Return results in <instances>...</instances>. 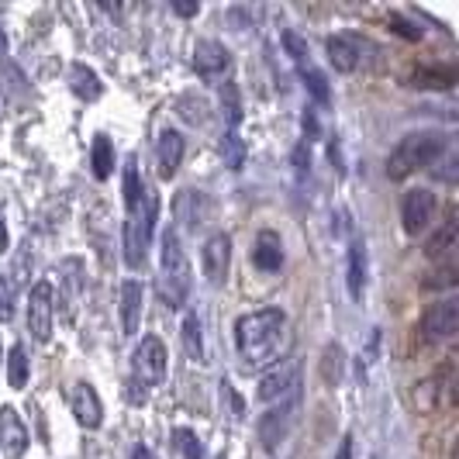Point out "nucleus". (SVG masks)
Instances as JSON below:
<instances>
[{"mask_svg":"<svg viewBox=\"0 0 459 459\" xmlns=\"http://www.w3.org/2000/svg\"><path fill=\"white\" fill-rule=\"evenodd\" d=\"M138 325H142V283L125 280L121 283V332L138 335Z\"/></svg>","mask_w":459,"mask_h":459,"instance_id":"17","label":"nucleus"},{"mask_svg":"<svg viewBox=\"0 0 459 459\" xmlns=\"http://www.w3.org/2000/svg\"><path fill=\"white\" fill-rule=\"evenodd\" d=\"M253 263H255V270H263V273H276V270L283 266V242H280L276 231L266 229L255 235Z\"/></svg>","mask_w":459,"mask_h":459,"instance_id":"16","label":"nucleus"},{"mask_svg":"<svg viewBox=\"0 0 459 459\" xmlns=\"http://www.w3.org/2000/svg\"><path fill=\"white\" fill-rule=\"evenodd\" d=\"M0 442H4V453L7 459H22L28 453V429L24 421L18 418L14 408H0Z\"/></svg>","mask_w":459,"mask_h":459,"instance_id":"15","label":"nucleus"},{"mask_svg":"<svg viewBox=\"0 0 459 459\" xmlns=\"http://www.w3.org/2000/svg\"><path fill=\"white\" fill-rule=\"evenodd\" d=\"M432 173H436V180H442V184H456V152H453V145L432 162Z\"/></svg>","mask_w":459,"mask_h":459,"instance_id":"33","label":"nucleus"},{"mask_svg":"<svg viewBox=\"0 0 459 459\" xmlns=\"http://www.w3.org/2000/svg\"><path fill=\"white\" fill-rule=\"evenodd\" d=\"M194 69H197L201 80H211V83L221 80V83H225V76H229V69H231L229 48L221 46L218 39L197 42V48H194Z\"/></svg>","mask_w":459,"mask_h":459,"instance_id":"8","label":"nucleus"},{"mask_svg":"<svg viewBox=\"0 0 459 459\" xmlns=\"http://www.w3.org/2000/svg\"><path fill=\"white\" fill-rule=\"evenodd\" d=\"M283 339H287V315L280 307L249 311L235 322V349L246 369L276 367V356L283 352Z\"/></svg>","mask_w":459,"mask_h":459,"instance_id":"1","label":"nucleus"},{"mask_svg":"<svg viewBox=\"0 0 459 459\" xmlns=\"http://www.w3.org/2000/svg\"><path fill=\"white\" fill-rule=\"evenodd\" d=\"M173 11H177L180 18H194L201 7H197V4H184V0H177V4H173Z\"/></svg>","mask_w":459,"mask_h":459,"instance_id":"39","label":"nucleus"},{"mask_svg":"<svg viewBox=\"0 0 459 459\" xmlns=\"http://www.w3.org/2000/svg\"><path fill=\"white\" fill-rule=\"evenodd\" d=\"M446 149H449V138L446 135H438V132H411V135L401 138V145L391 152V160H387V177L401 184L404 177H411L414 169L432 166Z\"/></svg>","mask_w":459,"mask_h":459,"instance_id":"3","label":"nucleus"},{"mask_svg":"<svg viewBox=\"0 0 459 459\" xmlns=\"http://www.w3.org/2000/svg\"><path fill=\"white\" fill-rule=\"evenodd\" d=\"M11 315H14V283L7 273H0V322H11Z\"/></svg>","mask_w":459,"mask_h":459,"instance_id":"35","label":"nucleus"},{"mask_svg":"<svg viewBox=\"0 0 459 459\" xmlns=\"http://www.w3.org/2000/svg\"><path fill=\"white\" fill-rule=\"evenodd\" d=\"M201 263H204V276L211 287H225L229 280V266H231V238L225 231L211 235L204 242V253H201Z\"/></svg>","mask_w":459,"mask_h":459,"instance_id":"10","label":"nucleus"},{"mask_svg":"<svg viewBox=\"0 0 459 459\" xmlns=\"http://www.w3.org/2000/svg\"><path fill=\"white\" fill-rule=\"evenodd\" d=\"M160 298L169 307H184L186 294H190V266H186L184 246H180V231L166 229L162 231V249H160Z\"/></svg>","mask_w":459,"mask_h":459,"instance_id":"2","label":"nucleus"},{"mask_svg":"<svg viewBox=\"0 0 459 459\" xmlns=\"http://www.w3.org/2000/svg\"><path fill=\"white\" fill-rule=\"evenodd\" d=\"M121 190H125V207H132L142 201V177H138V160L128 156V166H125V180H121Z\"/></svg>","mask_w":459,"mask_h":459,"instance_id":"28","label":"nucleus"},{"mask_svg":"<svg viewBox=\"0 0 459 459\" xmlns=\"http://www.w3.org/2000/svg\"><path fill=\"white\" fill-rule=\"evenodd\" d=\"M156 218H160V197L156 194H142V201L128 207V218H125V263L132 270L145 266Z\"/></svg>","mask_w":459,"mask_h":459,"instance_id":"4","label":"nucleus"},{"mask_svg":"<svg viewBox=\"0 0 459 459\" xmlns=\"http://www.w3.org/2000/svg\"><path fill=\"white\" fill-rule=\"evenodd\" d=\"M132 459H156V456H152V449H149V446H135Z\"/></svg>","mask_w":459,"mask_h":459,"instance_id":"41","label":"nucleus"},{"mask_svg":"<svg viewBox=\"0 0 459 459\" xmlns=\"http://www.w3.org/2000/svg\"><path fill=\"white\" fill-rule=\"evenodd\" d=\"M142 391H152L166 380V342L160 335H145L132 356V377Z\"/></svg>","mask_w":459,"mask_h":459,"instance_id":"5","label":"nucleus"},{"mask_svg":"<svg viewBox=\"0 0 459 459\" xmlns=\"http://www.w3.org/2000/svg\"><path fill=\"white\" fill-rule=\"evenodd\" d=\"M69 91L76 93L80 100H97L100 93H104V87H100V76L93 73L91 66H83V63H73L69 66Z\"/></svg>","mask_w":459,"mask_h":459,"instance_id":"19","label":"nucleus"},{"mask_svg":"<svg viewBox=\"0 0 459 459\" xmlns=\"http://www.w3.org/2000/svg\"><path fill=\"white\" fill-rule=\"evenodd\" d=\"M300 80H304V87H307V93H311L315 100H322V104H328V100H332L328 80H325V76L315 66H300Z\"/></svg>","mask_w":459,"mask_h":459,"instance_id":"29","label":"nucleus"},{"mask_svg":"<svg viewBox=\"0 0 459 459\" xmlns=\"http://www.w3.org/2000/svg\"><path fill=\"white\" fill-rule=\"evenodd\" d=\"M298 384H300V363H294V359H283V363H276V367H270L266 373H263L255 397H259L263 404H270V401L287 397V394L294 391Z\"/></svg>","mask_w":459,"mask_h":459,"instance_id":"7","label":"nucleus"},{"mask_svg":"<svg viewBox=\"0 0 459 459\" xmlns=\"http://www.w3.org/2000/svg\"><path fill=\"white\" fill-rule=\"evenodd\" d=\"M180 342H184L186 356H190L194 363H204V328H201V318H197V311H194V307H190V311H184Z\"/></svg>","mask_w":459,"mask_h":459,"instance_id":"20","label":"nucleus"},{"mask_svg":"<svg viewBox=\"0 0 459 459\" xmlns=\"http://www.w3.org/2000/svg\"><path fill=\"white\" fill-rule=\"evenodd\" d=\"M283 48H287V56L300 66H311L307 63V46H304V39H300L298 31H283Z\"/></svg>","mask_w":459,"mask_h":459,"instance_id":"34","label":"nucleus"},{"mask_svg":"<svg viewBox=\"0 0 459 459\" xmlns=\"http://www.w3.org/2000/svg\"><path fill=\"white\" fill-rule=\"evenodd\" d=\"M459 328V304L456 298H446L432 304V311L425 315V339L429 342H442V339H453Z\"/></svg>","mask_w":459,"mask_h":459,"instance_id":"12","label":"nucleus"},{"mask_svg":"<svg viewBox=\"0 0 459 459\" xmlns=\"http://www.w3.org/2000/svg\"><path fill=\"white\" fill-rule=\"evenodd\" d=\"M69 404H73V418L83 425V429H100L104 421V404L87 380H80L73 391H69Z\"/></svg>","mask_w":459,"mask_h":459,"instance_id":"13","label":"nucleus"},{"mask_svg":"<svg viewBox=\"0 0 459 459\" xmlns=\"http://www.w3.org/2000/svg\"><path fill=\"white\" fill-rule=\"evenodd\" d=\"M0 253H7V225H4V214H0Z\"/></svg>","mask_w":459,"mask_h":459,"instance_id":"42","label":"nucleus"},{"mask_svg":"<svg viewBox=\"0 0 459 459\" xmlns=\"http://www.w3.org/2000/svg\"><path fill=\"white\" fill-rule=\"evenodd\" d=\"M184 149H186V142L177 128H166V132L156 138V166H160L162 180H173V177H177V166L184 162Z\"/></svg>","mask_w":459,"mask_h":459,"instance_id":"14","label":"nucleus"},{"mask_svg":"<svg viewBox=\"0 0 459 459\" xmlns=\"http://www.w3.org/2000/svg\"><path fill=\"white\" fill-rule=\"evenodd\" d=\"M7 56V35H4V28H0V59Z\"/></svg>","mask_w":459,"mask_h":459,"instance_id":"43","label":"nucleus"},{"mask_svg":"<svg viewBox=\"0 0 459 459\" xmlns=\"http://www.w3.org/2000/svg\"><path fill=\"white\" fill-rule=\"evenodd\" d=\"M322 367H325V384H328V387H339V384H342V349H339V345H328V349H325Z\"/></svg>","mask_w":459,"mask_h":459,"instance_id":"30","label":"nucleus"},{"mask_svg":"<svg viewBox=\"0 0 459 459\" xmlns=\"http://www.w3.org/2000/svg\"><path fill=\"white\" fill-rule=\"evenodd\" d=\"M173 442L184 453V459H204V446L197 442V436L190 429H173Z\"/></svg>","mask_w":459,"mask_h":459,"instance_id":"32","label":"nucleus"},{"mask_svg":"<svg viewBox=\"0 0 459 459\" xmlns=\"http://www.w3.org/2000/svg\"><path fill=\"white\" fill-rule=\"evenodd\" d=\"M345 283H349V294L359 300L367 290V246L356 238L349 246V270H345Z\"/></svg>","mask_w":459,"mask_h":459,"instance_id":"18","label":"nucleus"},{"mask_svg":"<svg viewBox=\"0 0 459 459\" xmlns=\"http://www.w3.org/2000/svg\"><path fill=\"white\" fill-rule=\"evenodd\" d=\"M221 394L229 397V408H231V414H235V418H238V414L246 411V404H242V397H238V394L231 391V384H229V380H221Z\"/></svg>","mask_w":459,"mask_h":459,"instance_id":"38","label":"nucleus"},{"mask_svg":"<svg viewBox=\"0 0 459 459\" xmlns=\"http://www.w3.org/2000/svg\"><path fill=\"white\" fill-rule=\"evenodd\" d=\"M432 211H436V194H429L425 186L408 190L404 204H401V229L408 231V235H421L425 225L432 221Z\"/></svg>","mask_w":459,"mask_h":459,"instance_id":"11","label":"nucleus"},{"mask_svg":"<svg viewBox=\"0 0 459 459\" xmlns=\"http://www.w3.org/2000/svg\"><path fill=\"white\" fill-rule=\"evenodd\" d=\"M453 242H456V221L449 218L442 229L429 238V246H425V253H429V259H438V255H446L449 249H453Z\"/></svg>","mask_w":459,"mask_h":459,"instance_id":"27","label":"nucleus"},{"mask_svg":"<svg viewBox=\"0 0 459 459\" xmlns=\"http://www.w3.org/2000/svg\"><path fill=\"white\" fill-rule=\"evenodd\" d=\"M28 377H31V367H28V352H24V345H11V352H7V384L14 387V391H22L28 387Z\"/></svg>","mask_w":459,"mask_h":459,"instance_id":"23","label":"nucleus"},{"mask_svg":"<svg viewBox=\"0 0 459 459\" xmlns=\"http://www.w3.org/2000/svg\"><path fill=\"white\" fill-rule=\"evenodd\" d=\"M298 404H300V384L276 408H270V411L263 414V421H259V442H263V449H270V453L280 449V442L287 438L294 418H298Z\"/></svg>","mask_w":459,"mask_h":459,"instance_id":"6","label":"nucleus"},{"mask_svg":"<svg viewBox=\"0 0 459 459\" xmlns=\"http://www.w3.org/2000/svg\"><path fill=\"white\" fill-rule=\"evenodd\" d=\"M325 48H328V59H332V66L339 69V73H352V69L359 66V52H356V46H352L349 39H342V35H332V39L325 42Z\"/></svg>","mask_w":459,"mask_h":459,"instance_id":"21","label":"nucleus"},{"mask_svg":"<svg viewBox=\"0 0 459 459\" xmlns=\"http://www.w3.org/2000/svg\"><path fill=\"white\" fill-rule=\"evenodd\" d=\"M91 166H93V177H97V180H108V177L115 173V142H111L108 135L93 138Z\"/></svg>","mask_w":459,"mask_h":459,"instance_id":"22","label":"nucleus"},{"mask_svg":"<svg viewBox=\"0 0 459 459\" xmlns=\"http://www.w3.org/2000/svg\"><path fill=\"white\" fill-rule=\"evenodd\" d=\"M391 24H394V31H397V35H404V39H411V42H418V39H421V28H414L411 22H404L397 11L391 14Z\"/></svg>","mask_w":459,"mask_h":459,"instance_id":"36","label":"nucleus"},{"mask_svg":"<svg viewBox=\"0 0 459 459\" xmlns=\"http://www.w3.org/2000/svg\"><path fill=\"white\" fill-rule=\"evenodd\" d=\"M197 201H201L197 190H180L177 201H173V211H177L180 221H186V229H197V225H201V211L194 207Z\"/></svg>","mask_w":459,"mask_h":459,"instance_id":"26","label":"nucleus"},{"mask_svg":"<svg viewBox=\"0 0 459 459\" xmlns=\"http://www.w3.org/2000/svg\"><path fill=\"white\" fill-rule=\"evenodd\" d=\"M456 83V73L453 69H414L411 87H421V91H449Z\"/></svg>","mask_w":459,"mask_h":459,"instance_id":"25","label":"nucleus"},{"mask_svg":"<svg viewBox=\"0 0 459 459\" xmlns=\"http://www.w3.org/2000/svg\"><path fill=\"white\" fill-rule=\"evenodd\" d=\"M221 156H225V166H229V169H242V162H246V145H242V138L235 135V132H225V138H221Z\"/></svg>","mask_w":459,"mask_h":459,"instance_id":"31","label":"nucleus"},{"mask_svg":"<svg viewBox=\"0 0 459 459\" xmlns=\"http://www.w3.org/2000/svg\"><path fill=\"white\" fill-rule=\"evenodd\" d=\"M28 332L35 342H48L52 335V287L46 280L35 283L28 294Z\"/></svg>","mask_w":459,"mask_h":459,"instance_id":"9","label":"nucleus"},{"mask_svg":"<svg viewBox=\"0 0 459 459\" xmlns=\"http://www.w3.org/2000/svg\"><path fill=\"white\" fill-rule=\"evenodd\" d=\"M456 283V266H446L438 270L436 280H425V290H438V287H453Z\"/></svg>","mask_w":459,"mask_h":459,"instance_id":"37","label":"nucleus"},{"mask_svg":"<svg viewBox=\"0 0 459 459\" xmlns=\"http://www.w3.org/2000/svg\"><path fill=\"white\" fill-rule=\"evenodd\" d=\"M218 97H221V111H225V132H235L242 125V100H238V87L225 80L218 87Z\"/></svg>","mask_w":459,"mask_h":459,"instance_id":"24","label":"nucleus"},{"mask_svg":"<svg viewBox=\"0 0 459 459\" xmlns=\"http://www.w3.org/2000/svg\"><path fill=\"white\" fill-rule=\"evenodd\" d=\"M335 459H352V436L342 438V446H339V456Z\"/></svg>","mask_w":459,"mask_h":459,"instance_id":"40","label":"nucleus"}]
</instances>
